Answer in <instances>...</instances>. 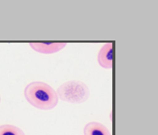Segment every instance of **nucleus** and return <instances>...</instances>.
<instances>
[{"mask_svg": "<svg viewBox=\"0 0 158 135\" xmlns=\"http://www.w3.org/2000/svg\"><path fill=\"white\" fill-rule=\"evenodd\" d=\"M0 101H1V97H0Z\"/></svg>", "mask_w": 158, "mask_h": 135, "instance_id": "obj_7", "label": "nucleus"}, {"mask_svg": "<svg viewBox=\"0 0 158 135\" xmlns=\"http://www.w3.org/2000/svg\"><path fill=\"white\" fill-rule=\"evenodd\" d=\"M25 97L31 106L44 111L54 109L59 102L56 90L42 81L28 83L25 88Z\"/></svg>", "mask_w": 158, "mask_h": 135, "instance_id": "obj_1", "label": "nucleus"}, {"mask_svg": "<svg viewBox=\"0 0 158 135\" xmlns=\"http://www.w3.org/2000/svg\"><path fill=\"white\" fill-rule=\"evenodd\" d=\"M57 95L62 101L71 104H82L90 97V89L86 83L80 81L64 82L58 88Z\"/></svg>", "mask_w": 158, "mask_h": 135, "instance_id": "obj_2", "label": "nucleus"}, {"mask_svg": "<svg viewBox=\"0 0 158 135\" xmlns=\"http://www.w3.org/2000/svg\"><path fill=\"white\" fill-rule=\"evenodd\" d=\"M29 46L34 51L41 54H54L57 53L66 46L64 42H32Z\"/></svg>", "mask_w": 158, "mask_h": 135, "instance_id": "obj_3", "label": "nucleus"}, {"mask_svg": "<svg viewBox=\"0 0 158 135\" xmlns=\"http://www.w3.org/2000/svg\"><path fill=\"white\" fill-rule=\"evenodd\" d=\"M99 65L106 70H110L113 65V47L112 43H106L102 46L98 53Z\"/></svg>", "mask_w": 158, "mask_h": 135, "instance_id": "obj_4", "label": "nucleus"}, {"mask_svg": "<svg viewBox=\"0 0 158 135\" xmlns=\"http://www.w3.org/2000/svg\"><path fill=\"white\" fill-rule=\"evenodd\" d=\"M0 135H26L20 127L12 124L0 125Z\"/></svg>", "mask_w": 158, "mask_h": 135, "instance_id": "obj_6", "label": "nucleus"}, {"mask_svg": "<svg viewBox=\"0 0 158 135\" xmlns=\"http://www.w3.org/2000/svg\"><path fill=\"white\" fill-rule=\"evenodd\" d=\"M84 135H111L108 128L97 121L89 122L84 127L83 130Z\"/></svg>", "mask_w": 158, "mask_h": 135, "instance_id": "obj_5", "label": "nucleus"}]
</instances>
